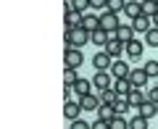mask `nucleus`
Masks as SVG:
<instances>
[{"mask_svg":"<svg viewBox=\"0 0 158 129\" xmlns=\"http://www.w3.org/2000/svg\"><path fill=\"white\" fill-rule=\"evenodd\" d=\"M63 42H66V48H82V45H87V42H92V34L79 27V29H74V32L63 34Z\"/></svg>","mask_w":158,"mask_h":129,"instance_id":"nucleus-1","label":"nucleus"},{"mask_svg":"<svg viewBox=\"0 0 158 129\" xmlns=\"http://www.w3.org/2000/svg\"><path fill=\"white\" fill-rule=\"evenodd\" d=\"M63 63H66V69H79L82 63H85V53L79 50V48H66V53H63Z\"/></svg>","mask_w":158,"mask_h":129,"instance_id":"nucleus-2","label":"nucleus"},{"mask_svg":"<svg viewBox=\"0 0 158 129\" xmlns=\"http://www.w3.org/2000/svg\"><path fill=\"white\" fill-rule=\"evenodd\" d=\"M92 66H95V71H111L113 58L108 56L106 50H100V53H95V56H92Z\"/></svg>","mask_w":158,"mask_h":129,"instance_id":"nucleus-3","label":"nucleus"},{"mask_svg":"<svg viewBox=\"0 0 158 129\" xmlns=\"http://www.w3.org/2000/svg\"><path fill=\"white\" fill-rule=\"evenodd\" d=\"M118 27H121V24H118V13H111V11H103L100 13V29H106V32H116Z\"/></svg>","mask_w":158,"mask_h":129,"instance_id":"nucleus-4","label":"nucleus"},{"mask_svg":"<svg viewBox=\"0 0 158 129\" xmlns=\"http://www.w3.org/2000/svg\"><path fill=\"white\" fill-rule=\"evenodd\" d=\"M113 74L111 71H95V77H92V84H95L98 90H108V87H113Z\"/></svg>","mask_w":158,"mask_h":129,"instance_id":"nucleus-5","label":"nucleus"},{"mask_svg":"<svg viewBox=\"0 0 158 129\" xmlns=\"http://www.w3.org/2000/svg\"><path fill=\"white\" fill-rule=\"evenodd\" d=\"M142 53H145V42H142V40H129V42H127V56H129L132 61L142 58Z\"/></svg>","mask_w":158,"mask_h":129,"instance_id":"nucleus-6","label":"nucleus"},{"mask_svg":"<svg viewBox=\"0 0 158 129\" xmlns=\"http://www.w3.org/2000/svg\"><path fill=\"white\" fill-rule=\"evenodd\" d=\"M132 27H135V32H140V34H145V32H150L153 29V16H137V19H132Z\"/></svg>","mask_w":158,"mask_h":129,"instance_id":"nucleus-7","label":"nucleus"},{"mask_svg":"<svg viewBox=\"0 0 158 129\" xmlns=\"http://www.w3.org/2000/svg\"><path fill=\"white\" fill-rule=\"evenodd\" d=\"M63 116L69 119V121H74V119H82V106H79V100H66L63 103Z\"/></svg>","mask_w":158,"mask_h":129,"instance_id":"nucleus-8","label":"nucleus"},{"mask_svg":"<svg viewBox=\"0 0 158 129\" xmlns=\"http://www.w3.org/2000/svg\"><path fill=\"white\" fill-rule=\"evenodd\" d=\"M106 53L113 58V61H116V58H121V56L127 53V45L121 42V40H111V42L106 45Z\"/></svg>","mask_w":158,"mask_h":129,"instance_id":"nucleus-9","label":"nucleus"},{"mask_svg":"<svg viewBox=\"0 0 158 129\" xmlns=\"http://www.w3.org/2000/svg\"><path fill=\"white\" fill-rule=\"evenodd\" d=\"M79 106H82V111H98L100 108V95H82L79 98Z\"/></svg>","mask_w":158,"mask_h":129,"instance_id":"nucleus-10","label":"nucleus"},{"mask_svg":"<svg viewBox=\"0 0 158 129\" xmlns=\"http://www.w3.org/2000/svg\"><path fill=\"white\" fill-rule=\"evenodd\" d=\"M111 74H113V79H124V77H129V74H132V69L127 66V61L116 58V61H113V66H111Z\"/></svg>","mask_w":158,"mask_h":129,"instance_id":"nucleus-11","label":"nucleus"},{"mask_svg":"<svg viewBox=\"0 0 158 129\" xmlns=\"http://www.w3.org/2000/svg\"><path fill=\"white\" fill-rule=\"evenodd\" d=\"M113 90L118 92V98H127L132 90H135V84H132L129 77H124V79H116V82H113Z\"/></svg>","mask_w":158,"mask_h":129,"instance_id":"nucleus-12","label":"nucleus"},{"mask_svg":"<svg viewBox=\"0 0 158 129\" xmlns=\"http://www.w3.org/2000/svg\"><path fill=\"white\" fill-rule=\"evenodd\" d=\"M82 13H77V11H71V13H66V19H63V27H66V32H74V29H79L82 27Z\"/></svg>","mask_w":158,"mask_h":129,"instance_id":"nucleus-13","label":"nucleus"},{"mask_svg":"<svg viewBox=\"0 0 158 129\" xmlns=\"http://www.w3.org/2000/svg\"><path fill=\"white\" fill-rule=\"evenodd\" d=\"M92 87H95V84H92V79H85V77H79V79H77V84H74L71 90L77 92L79 98H82V95H90V92H92Z\"/></svg>","mask_w":158,"mask_h":129,"instance_id":"nucleus-14","label":"nucleus"},{"mask_svg":"<svg viewBox=\"0 0 158 129\" xmlns=\"http://www.w3.org/2000/svg\"><path fill=\"white\" fill-rule=\"evenodd\" d=\"M116 40H121V42H129V40H135V27L132 24H121V27L116 29Z\"/></svg>","mask_w":158,"mask_h":129,"instance_id":"nucleus-15","label":"nucleus"},{"mask_svg":"<svg viewBox=\"0 0 158 129\" xmlns=\"http://www.w3.org/2000/svg\"><path fill=\"white\" fill-rule=\"evenodd\" d=\"M82 29H87V32H95V29H100V16H95V13H85V19H82Z\"/></svg>","mask_w":158,"mask_h":129,"instance_id":"nucleus-16","label":"nucleus"},{"mask_svg":"<svg viewBox=\"0 0 158 129\" xmlns=\"http://www.w3.org/2000/svg\"><path fill=\"white\" fill-rule=\"evenodd\" d=\"M129 79H132V84H135V87H145L150 77H148V71H145V69H132Z\"/></svg>","mask_w":158,"mask_h":129,"instance_id":"nucleus-17","label":"nucleus"},{"mask_svg":"<svg viewBox=\"0 0 158 129\" xmlns=\"http://www.w3.org/2000/svg\"><path fill=\"white\" fill-rule=\"evenodd\" d=\"M127 100H129V106H132V108H140L142 103L148 100V98H145V92H142V87H135V90L127 95Z\"/></svg>","mask_w":158,"mask_h":129,"instance_id":"nucleus-18","label":"nucleus"},{"mask_svg":"<svg viewBox=\"0 0 158 129\" xmlns=\"http://www.w3.org/2000/svg\"><path fill=\"white\" fill-rule=\"evenodd\" d=\"M140 116H145L148 121H150L153 116H158V103H153V100H145L140 106Z\"/></svg>","mask_w":158,"mask_h":129,"instance_id":"nucleus-19","label":"nucleus"},{"mask_svg":"<svg viewBox=\"0 0 158 129\" xmlns=\"http://www.w3.org/2000/svg\"><path fill=\"white\" fill-rule=\"evenodd\" d=\"M124 13H127L129 19H137V16H142V3H137V0H127Z\"/></svg>","mask_w":158,"mask_h":129,"instance_id":"nucleus-20","label":"nucleus"},{"mask_svg":"<svg viewBox=\"0 0 158 129\" xmlns=\"http://www.w3.org/2000/svg\"><path fill=\"white\" fill-rule=\"evenodd\" d=\"M98 119L113 121V119H116V111H113V106H108V103H100V108H98Z\"/></svg>","mask_w":158,"mask_h":129,"instance_id":"nucleus-21","label":"nucleus"},{"mask_svg":"<svg viewBox=\"0 0 158 129\" xmlns=\"http://www.w3.org/2000/svg\"><path fill=\"white\" fill-rule=\"evenodd\" d=\"M116 100H118V92L113 90V87H108V90H100V103H108V106H113Z\"/></svg>","mask_w":158,"mask_h":129,"instance_id":"nucleus-22","label":"nucleus"},{"mask_svg":"<svg viewBox=\"0 0 158 129\" xmlns=\"http://www.w3.org/2000/svg\"><path fill=\"white\" fill-rule=\"evenodd\" d=\"M129 108H132V106H129V100H127V98H118V100L113 103V111H116V116H124Z\"/></svg>","mask_w":158,"mask_h":129,"instance_id":"nucleus-23","label":"nucleus"},{"mask_svg":"<svg viewBox=\"0 0 158 129\" xmlns=\"http://www.w3.org/2000/svg\"><path fill=\"white\" fill-rule=\"evenodd\" d=\"M145 45L148 48H158V27H153L150 32H145Z\"/></svg>","mask_w":158,"mask_h":129,"instance_id":"nucleus-24","label":"nucleus"},{"mask_svg":"<svg viewBox=\"0 0 158 129\" xmlns=\"http://www.w3.org/2000/svg\"><path fill=\"white\" fill-rule=\"evenodd\" d=\"M142 13H145V16H156L158 13V3L156 0H145V3H142Z\"/></svg>","mask_w":158,"mask_h":129,"instance_id":"nucleus-25","label":"nucleus"},{"mask_svg":"<svg viewBox=\"0 0 158 129\" xmlns=\"http://www.w3.org/2000/svg\"><path fill=\"white\" fill-rule=\"evenodd\" d=\"M77 69H66V71H63V84H69V87H74V84H77Z\"/></svg>","mask_w":158,"mask_h":129,"instance_id":"nucleus-26","label":"nucleus"},{"mask_svg":"<svg viewBox=\"0 0 158 129\" xmlns=\"http://www.w3.org/2000/svg\"><path fill=\"white\" fill-rule=\"evenodd\" d=\"M129 129H148V119H145V116L129 119Z\"/></svg>","mask_w":158,"mask_h":129,"instance_id":"nucleus-27","label":"nucleus"},{"mask_svg":"<svg viewBox=\"0 0 158 129\" xmlns=\"http://www.w3.org/2000/svg\"><path fill=\"white\" fill-rule=\"evenodd\" d=\"M127 6V0H108V11L111 13H121Z\"/></svg>","mask_w":158,"mask_h":129,"instance_id":"nucleus-28","label":"nucleus"},{"mask_svg":"<svg viewBox=\"0 0 158 129\" xmlns=\"http://www.w3.org/2000/svg\"><path fill=\"white\" fill-rule=\"evenodd\" d=\"M111 129H129V121H127L124 116H116L111 121Z\"/></svg>","mask_w":158,"mask_h":129,"instance_id":"nucleus-29","label":"nucleus"},{"mask_svg":"<svg viewBox=\"0 0 158 129\" xmlns=\"http://www.w3.org/2000/svg\"><path fill=\"white\" fill-rule=\"evenodd\" d=\"M142 69L148 71V77H150V79H153V77H158V61H148Z\"/></svg>","mask_w":158,"mask_h":129,"instance_id":"nucleus-30","label":"nucleus"},{"mask_svg":"<svg viewBox=\"0 0 158 129\" xmlns=\"http://www.w3.org/2000/svg\"><path fill=\"white\" fill-rule=\"evenodd\" d=\"M69 129H92V124H87L85 119H74V121H71V127H69Z\"/></svg>","mask_w":158,"mask_h":129,"instance_id":"nucleus-31","label":"nucleus"},{"mask_svg":"<svg viewBox=\"0 0 158 129\" xmlns=\"http://www.w3.org/2000/svg\"><path fill=\"white\" fill-rule=\"evenodd\" d=\"M74 8H77V11L82 13V16H85V13H87V8H90V0H74Z\"/></svg>","mask_w":158,"mask_h":129,"instance_id":"nucleus-32","label":"nucleus"},{"mask_svg":"<svg viewBox=\"0 0 158 129\" xmlns=\"http://www.w3.org/2000/svg\"><path fill=\"white\" fill-rule=\"evenodd\" d=\"M90 8H95V11H108V0H90Z\"/></svg>","mask_w":158,"mask_h":129,"instance_id":"nucleus-33","label":"nucleus"},{"mask_svg":"<svg viewBox=\"0 0 158 129\" xmlns=\"http://www.w3.org/2000/svg\"><path fill=\"white\" fill-rule=\"evenodd\" d=\"M92 129H111V121H106V119H95V121H92Z\"/></svg>","mask_w":158,"mask_h":129,"instance_id":"nucleus-34","label":"nucleus"},{"mask_svg":"<svg viewBox=\"0 0 158 129\" xmlns=\"http://www.w3.org/2000/svg\"><path fill=\"white\" fill-rule=\"evenodd\" d=\"M148 100L158 103V87H150V92H148Z\"/></svg>","mask_w":158,"mask_h":129,"instance_id":"nucleus-35","label":"nucleus"},{"mask_svg":"<svg viewBox=\"0 0 158 129\" xmlns=\"http://www.w3.org/2000/svg\"><path fill=\"white\" fill-rule=\"evenodd\" d=\"M153 27H158V13H156V16H153Z\"/></svg>","mask_w":158,"mask_h":129,"instance_id":"nucleus-36","label":"nucleus"},{"mask_svg":"<svg viewBox=\"0 0 158 129\" xmlns=\"http://www.w3.org/2000/svg\"><path fill=\"white\" fill-rule=\"evenodd\" d=\"M142 3H145V0H142Z\"/></svg>","mask_w":158,"mask_h":129,"instance_id":"nucleus-37","label":"nucleus"},{"mask_svg":"<svg viewBox=\"0 0 158 129\" xmlns=\"http://www.w3.org/2000/svg\"><path fill=\"white\" fill-rule=\"evenodd\" d=\"M156 3H158V0H156Z\"/></svg>","mask_w":158,"mask_h":129,"instance_id":"nucleus-38","label":"nucleus"}]
</instances>
